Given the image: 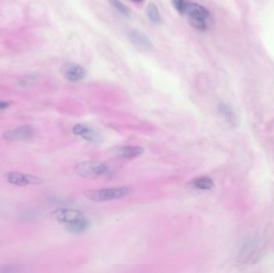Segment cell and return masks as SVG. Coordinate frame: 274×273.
I'll use <instances>...</instances> for the list:
<instances>
[{
  "label": "cell",
  "instance_id": "cell-1",
  "mask_svg": "<svg viewBox=\"0 0 274 273\" xmlns=\"http://www.w3.org/2000/svg\"><path fill=\"white\" fill-rule=\"evenodd\" d=\"M130 193L126 187H110L104 189L89 190L85 192V196L92 201H108L124 198Z\"/></svg>",
  "mask_w": 274,
  "mask_h": 273
},
{
  "label": "cell",
  "instance_id": "cell-2",
  "mask_svg": "<svg viewBox=\"0 0 274 273\" xmlns=\"http://www.w3.org/2000/svg\"><path fill=\"white\" fill-rule=\"evenodd\" d=\"M75 171L78 176L83 178L93 180L99 176L106 175L109 168L105 163L97 161H84L75 166Z\"/></svg>",
  "mask_w": 274,
  "mask_h": 273
},
{
  "label": "cell",
  "instance_id": "cell-3",
  "mask_svg": "<svg viewBox=\"0 0 274 273\" xmlns=\"http://www.w3.org/2000/svg\"><path fill=\"white\" fill-rule=\"evenodd\" d=\"M60 73L64 79L71 82H78L86 77L87 71L84 67L75 63H68L61 67Z\"/></svg>",
  "mask_w": 274,
  "mask_h": 273
},
{
  "label": "cell",
  "instance_id": "cell-4",
  "mask_svg": "<svg viewBox=\"0 0 274 273\" xmlns=\"http://www.w3.org/2000/svg\"><path fill=\"white\" fill-rule=\"evenodd\" d=\"M51 216L58 222L66 225L85 217L83 212L72 208H59L51 213Z\"/></svg>",
  "mask_w": 274,
  "mask_h": 273
},
{
  "label": "cell",
  "instance_id": "cell-5",
  "mask_svg": "<svg viewBox=\"0 0 274 273\" xmlns=\"http://www.w3.org/2000/svg\"><path fill=\"white\" fill-rule=\"evenodd\" d=\"M5 178L8 183L24 187L29 184H40L42 183L41 179L31 175H25L20 172H9L5 175Z\"/></svg>",
  "mask_w": 274,
  "mask_h": 273
},
{
  "label": "cell",
  "instance_id": "cell-6",
  "mask_svg": "<svg viewBox=\"0 0 274 273\" xmlns=\"http://www.w3.org/2000/svg\"><path fill=\"white\" fill-rule=\"evenodd\" d=\"M34 130L31 126L23 125L3 133V138L9 141H26L33 136Z\"/></svg>",
  "mask_w": 274,
  "mask_h": 273
},
{
  "label": "cell",
  "instance_id": "cell-7",
  "mask_svg": "<svg viewBox=\"0 0 274 273\" xmlns=\"http://www.w3.org/2000/svg\"><path fill=\"white\" fill-rule=\"evenodd\" d=\"M128 38L134 46L142 51H151L154 46L150 38L138 30L131 31Z\"/></svg>",
  "mask_w": 274,
  "mask_h": 273
},
{
  "label": "cell",
  "instance_id": "cell-8",
  "mask_svg": "<svg viewBox=\"0 0 274 273\" xmlns=\"http://www.w3.org/2000/svg\"><path fill=\"white\" fill-rule=\"evenodd\" d=\"M72 132L75 136H80L82 137L83 139L89 141L90 143H100V139H101L100 135L97 132L88 128L86 126L82 125V124H76L74 126Z\"/></svg>",
  "mask_w": 274,
  "mask_h": 273
},
{
  "label": "cell",
  "instance_id": "cell-9",
  "mask_svg": "<svg viewBox=\"0 0 274 273\" xmlns=\"http://www.w3.org/2000/svg\"><path fill=\"white\" fill-rule=\"evenodd\" d=\"M185 14H187L189 17L198 18V19L206 20L210 16L208 9L202 5L194 3V2L187 3Z\"/></svg>",
  "mask_w": 274,
  "mask_h": 273
},
{
  "label": "cell",
  "instance_id": "cell-10",
  "mask_svg": "<svg viewBox=\"0 0 274 273\" xmlns=\"http://www.w3.org/2000/svg\"><path fill=\"white\" fill-rule=\"evenodd\" d=\"M218 111L220 114L226 119V121L232 126H236L237 124V114L232 109L231 106L228 105L226 103L221 102L218 104Z\"/></svg>",
  "mask_w": 274,
  "mask_h": 273
},
{
  "label": "cell",
  "instance_id": "cell-11",
  "mask_svg": "<svg viewBox=\"0 0 274 273\" xmlns=\"http://www.w3.org/2000/svg\"><path fill=\"white\" fill-rule=\"evenodd\" d=\"M144 150L140 147L137 146H125V147H120L116 151V154L118 157L122 158H134L138 157L140 155L144 153Z\"/></svg>",
  "mask_w": 274,
  "mask_h": 273
},
{
  "label": "cell",
  "instance_id": "cell-12",
  "mask_svg": "<svg viewBox=\"0 0 274 273\" xmlns=\"http://www.w3.org/2000/svg\"><path fill=\"white\" fill-rule=\"evenodd\" d=\"M90 227V223L86 217L66 225V228L69 232L73 234L84 233Z\"/></svg>",
  "mask_w": 274,
  "mask_h": 273
},
{
  "label": "cell",
  "instance_id": "cell-13",
  "mask_svg": "<svg viewBox=\"0 0 274 273\" xmlns=\"http://www.w3.org/2000/svg\"><path fill=\"white\" fill-rule=\"evenodd\" d=\"M147 16L148 20L156 26H160L162 24V18L160 13L159 9L154 2H150L146 9Z\"/></svg>",
  "mask_w": 274,
  "mask_h": 273
},
{
  "label": "cell",
  "instance_id": "cell-14",
  "mask_svg": "<svg viewBox=\"0 0 274 273\" xmlns=\"http://www.w3.org/2000/svg\"><path fill=\"white\" fill-rule=\"evenodd\" d=\"M192 184L199 190H211L214 187V182L208 176H201L195 179Z\"/></svg>",
  "mask_w": 274,
  "mask_h": 273
},
{
  "label": "cell",
  "instance_id": "cell-15",
  "mask_svg": "<svg viewBox=\"0 0 274 273\" xmlns=\"http://www.w3.org/2000/svg\"><path fill=\"white\" fill-rule=\"evenodd\" d=\"M109 4L115 9V11L119 12L120 15L126 18L131 17L130 10L126 7L123 2H120L119 0H108Z\"/></svg>",
  "mask_w": 274,
  "mask_h": 273
},
{
  "label": "cell",
  "instance_id": "cell-16",
  "mask_svg": "<svg viewBox=\"0 0 274 273\" xmlns=\"http://www.w3.org/2000/svg\"><path fill=\"white\" fill-rule=\"evenodd\" d=\"M189 23L193 28L198 31H206L208 29V25L206 23V20L189 17Z\"/></svg>",
  "mask_w": 274,
  "mask_h": 273
},
{
  "label": "cell",
  "instance_id": "cell-17",
  "mask_svg": "<svg viewBox=\"0 0 274 273\" xmlns=\"http://www.w3.org/2000/svg\"><path fill=\"white\" fill-rule=\"evenodd\" d=\"M187 3L184 0H173L172 4L173 7L177 10L178 13L181 15H185L186 7Z\"/></svg>",
  "mask_w": 274,
  "mask_h": 273
},
{
  "label": "cell",
  "instance_id": "cell-18",
  "mask_svg": "<svg viewBox=\"0 0 274 273\" xmlns=\"http://www.w3.org/2000/svg\"><path fill=\"white\" fill-rule=\"evenodd\" d=\"M21 272V269L16 265L14 264H4V265H0V273H19Z\"/></svg>",
  "mask_w": 274,
  "mask_h": 273
},
{
  "label": "cell",
  "instance_id": "cell-19",
  "mask_svg": "<svg viewBox=\"0 0 274 273\" xmlns=\"http://www.w3.org/2000/svg\"><path fill=\"white\" fill-rule=\"evenodd\" d=\"M20 216L23 217V220H32L36 218V216H37V214H36L35 211H23Z\"/></svg>",
  "mask_w": 274,
  "mask_h": 273
},
{
  "label": "cell",
  "instance_id": "cell-20",
  "mask_svg": "<svg viewBox=\"0 0 274 273\" xmlns=\"http://www.w3.org/2000/svg\"><path fill=\"white\" fill-rule=\"evenodd\" d=\"M9 107V104L7 102L0 101V110H5Z\"/></svg>",
  "mask_w": 274,
  "mask_h": 273
},
{
  "label": "cell",
  "instance_id": "cell-21",
  "mask_svg": "<svg viewBox=\"0 0 274 273\" xmlns=\"http://www.w3.org/2000/svg\"><path fill=\"white\" fill-rule=\"evenodd\" d=\"M133 2H143V1H144V0H133Z\"/></svg>",
  "mask_w": 274,
  "mask_h": 273
}]
</instances>
